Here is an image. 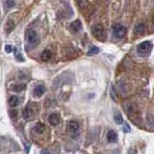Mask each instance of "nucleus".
<instances>
[{
	"mask_svg": "<svg viewBox=\"0 0 154 154\" xmlns=\"http://www.w3.org/2000/svg\"><path fill=\"white\" fill-rule=\"evenodd\" d=\"M152 49V43L149 42V41H147V42H144L142 43H140L137 47V50H138V53L141 55H147L151 51Z\"/></svg>",
	"mask_w": 154,
	"mask_h": 154,
	"instance_id": "1",
	"label": "nucleus"
},
{
	"mask_svg": "<svg viewBox=\"0 0 154 154\" xmlns=\"http://www.w3.org/2000/svg\"><path fill=\"white\" fill-rule=\"evenodd\" d=\"M113 33H114L115 37L122 38L125 36L126 28L122 24H115V25H113Z\"/></svg>",
	"mask_w": 154,
	"mask_h": 154,
	"instance_id": "2",
	"label": "nucleus"
},
{
	"mask_svg": "<svg viewBox=\"0 0 154 154\" xmlns=\"http://www.w3.org/2000/svg\"><path fill=\"white\" fill-rule=\"evenodd\" d=\"M92 33L96 38H98V40H103L104 35H105L104 34V28L100 24H96V25L93 26L92 28Z\"/></svg>",
	"mask_w": 154,
	"mask_h": 154,
	"instance_id": "3",
	"label": "nucleus"
},
{
	"mask_svg": "<svg viewBox=\"0 0 154 154\" xmlns=\"http://www.w3.org/2000/svg\"><path fill=\"white\" fill-rule=\"evenodd\" d=\"M26 40L30 45H37L38 42V37L37 32H36L35 30H29L26 34Z\"/></svg>",
	"mask_w": 154,
	"mask_h": 154,
	"instance_id": "4",
	"label": "nucleus"
},
{
	"mask_svg": "<svg viewBox=\"0 0 154 154\" xmlns=\"http://www.w3.org/2000/svg\"><path fill=\"white\" fill-rule=\"evenodd\" d=\"M70 30L72 31L73 33H78L79 31L82 30V23L79 19L77 20H74L72 23L70 24Z\"/></svg>",
	"mask_w": 154,
	"mask_h": 154,
	"instance_id": "5",
	"label": "nucleus"
},
{
	"mask_svg": "<svg viewBox=\"0 0 154 154\" xmlns=\"http://www.w3.org/2000/svg\"><path fill=\"white\" fill-rule=\"evenodd\" d=\"M68 129L70 133H75L79 130V123L75 120H70L68 123Z\"/></svg>",
	"mask_w": 154,
	"mask_h": 154,
	"instance_id": "6",
	"label": "nucleus"
},
{
	"mask_svg": "<svg viewBox=\"0 0 154 154\" xmlns=\"http://www.w3.org/2000/svg\"><path fill=\"white\" fill-rule=\"evenodd\" d=\"M45 92V88L43 86V85H40V86H37L34 89V96L36 97H40V96H42L43 93Z\"/></svg>",
	"mask_w": 154,
	"mask_h": 154,
	"instance_id": "7",
	"label": "nucleus"
},
{
	"mask_svg": "<svg viewBox=\"0 0 154 154\" xmlns=\"http://www.w3.org/2000/svg\"><path fill=\"white\" fill-rule=\"evenodd\" d=\"M48 122H50V124L52 125H57L58 123L60 122V117L57 114H52L49 116Z\"/></svg>",
	"mask_w": 154,
	"mask_h": 154,
	"instance_id": "8",
	"label": "nucleus"
},
{
	"mask_svg": "<svg viewBox=\"0 0 154 154\" xmlns=\"http://www.w3.org/2000/svg\"><path fill=\"white\" fill-rule=\"evenodd\" d=\"M107 139H108V141L110 143H114V142H117L118 140V135L116 133L115 131L113 130H110L108 132V134H107Z\"/></svg>",
	"mask_w": 154,
	"mask_h": 154,
	"instance_id": "9",
	"label": "nucleus"
},
{
	"mask_svg": "<svg viewBox=\"0 0 154 154\" xmlns=\"http://www.w3.org/2000/svg\"><path fill=\"white\" fill-rule=\"evenodd\" d=\"M145 30V25L144 23H138L136 26H135L134 28V33L135 34H142V33H144Z\"/></svg>",
	"mask_w": 154,
	"mask_h": 154,
	"instance_id": "10",
	"label": "nucleus"
},
{
	"mask_svg": "<svg viewBox=\"0 0 154 154\" xmlns=\"http://www.w3.org/2000/svg\"><path fill=\"white\" fill-rule=\"evenodd\" d=\"M18 104H19V99H18V96L16 95L11 96L10 99H9V105L11 107H16V106H18Z\"/></svg>",
	"mask_w": 154,
	"mask_h": 154,
	"instance_id": "11",
	"label": "nucleus"
},
{
	"mask_svg": "<svg viewBox=\"0 0 154 154\" xmlns=\"http://www.w3.org/2000/svg\"><path fill=\"white\" fill-rule=\"evenodd\" d=\"M35 130H36V132H37V133L42 134L45 130V125L43 124V123H42V122H38L35 126Z\"/></svg>",
	"mask_w": 154,
	"mask_h": 154,
	"instance_id": "12",
	"label": "nucleus"
},
{
	"mask_svg": "<svg viewBox=\"0 0 154 154\" xmlns=\"http://www.w3.org/2000/svg\"><path fill=\"white\" fill-rule=\"evenodd\" d=\"M51 56H52V54H51L50 51H49V50H45L42 53V55H41V58H42L43 61L46 62V61H48V60L50 59Z\"/></svg>",
	"mask_w": 154,
	"mask_h": 154,
	"instance_id": "13",
	"label": "nucleus"
},
{
	"mask_svg": "<svg viewBox=\"0 0 154 154\" xmlns=\"http://www.w3.org/2000/svg\"><path fill=\"white\" fill-rule=\"evenodd\" d=\"M25 88H26L25 84H16L12 87V90L14 92H21V91H23Z\"/></svg>",
	"mask_w": 154,
	"mask_h": 154,
	"instance_id": "14",
	"label": "nucleus"
},
{
	"mask_svg": "<svg viewBox=\"0 0 154 154\" xmlns=\"http://www.w3.org/2000/svg\"><path fill=\"white\" fill-rule=\"evenodd\" d=\"M114 120H115V122L117 123V124H122L123 123V118L120 113H116L115 116H114Z\"/></svg>",
	"mask_w": 154,
	"mask_h": 154,
	"instance_id": "15",
	"label": "nucleus"
},
{
	"mask_svg": "<svg viewBox=\"0 0 154 154\" xmlns=\"http://www.w3.org/2000/svg\"><path fill=\"white\" fill-rule=\"evenodd\" d=\"M99 52V48L96 47V46H92L90 48L89 52H88V55H95V54H97Z\"/></svg>",
	"mask_w": 154,
	"mask_h": 154,
	"instance_id": "16",
	"label": "nucleus"
},
{
	"mask_svg": "<svg viewBox=\"0 0 154 154\" xmlns=\"http://www.w3.org/2000/svg\"><path fill=\"white\" fill-rule=\"evenodd\" d=\"M15 0H6V2H5V8L6 9H10V8H12L15 6Z\"/></svg>",
	"mask_w": 154,
	"mask_h": 154,
	"instance_id": "17",
	"label": "nucleus"
},
{
	"mask_svg": "<svg viewBox=\"0 0 154 154\" xmlns=\"http://www.w3.org/2000/svg\"><path fill=\"white\" fill-rule=\"evenodd\" d=\"M15 57H16V59L18 60V62H23L24 61L22 55H21V53L18 50H16V52H15Z\"/></svg>",
	"mask_w": 154,
	"mask_h": 154,
	"instance_id": "18",
	"label": "nucleus"
},
{
	"mask_svg": "<svg viewBox=\"0 0 154 154\" xmlns=\"http://www.w3.org/2000/svg\"><path fill=\"white\" fill-rule=\"evenodd\" d=\"M5 51H6L7 53H11V52L13 51V46L10 45H7L5 46Z\"/></svg>",
	"mask_w": 154,
	"mask_h": 154,
	"instance_id": "19",
	"label": "nucleus"
},
{
	"mask_svg": "<svg viewBox=\"0 0 154 154\" xmlns=\"http://www.w3.org/2000/svg\"><path fill=\"white\" fill-rule=\"evenodd\" d=\"M122 130L124 133H128V132H130V127H129V125L127 124V123H124V127H123Z\"/></svg>",
	"mask_w": 154,
	"mask_h": 154,
	"instance_id": "20",
	"label": "nucleus"
},
{
	"mask_svg": "<svg viewBox=\"0 0 154 154\" xmlns=\"http://www.w3.org/2000/svg\"><path fill=\"white\" fill-rule=\"evenodd\" d=\"M16 113H18L16 111H14V110H11V111H10V116L13 118V119H15V118H16V115H18V114H16Z\"/></svg>",
	"mask_w": 154,
	"mask_h": 154,
	"instance_id": "21",
	"label": "nucleus"
},
{
	"mask_svg": "<svg viewBox=\"0 0 154 154\" xmlns=\"http://www.w3.org/2000/svg\"><path fill=\"white\" fill-rule=\"evenodd\" d=\"M127 154H137V150L135 148H132V149H129Z\"/></svg>",
	"mask_w": 154,
	"mask_h": 154,
	"instance_id": "22",
	"label": "nucleus"
},
{
	"mask_svg": "<svg viewBox=\"0 0 154 154\" xmlns=\"http://www.w3.org/2000/svg\"><path fill=\"white\" fill-rule=\"evenodd\" d=\"M41 154H50V152H49L47 149H43V150H42Z\"/></svg>",
	"mask_w": 154,
	"mask_h": 154,
	"instance_id": "23",
	"label": "nucleus"
},
{
	"mask_svg": "<svg viewBox=\"0 0 154 154\" xmlns=\"http://www.w3.org/2000/svg\"><path fill=\"white\" fill-rule=\"evenodd\" d=\"M73 154H84L83 152H76V153H73Z\"/></svg>",
	"mask_w": 154,
	"mask_h": 154,
	"instance_id": "24",
	"label": "nucleus"
}]
</instances>
